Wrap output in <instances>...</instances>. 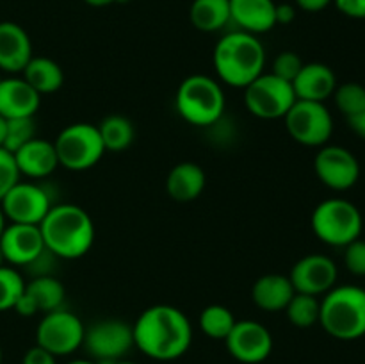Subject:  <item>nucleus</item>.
<instances>
[{"mask_svg":"<svg viewBox=\"0 0 365 364\" xmlns=\"http://www.w3.org/2000/svg\"><path fill=\"white\" fill-rule=\"evenodd\" d=\"M82 346L96 363L123 359L134 346L132 325L116 318L96 321L86 328Z\"/></svg>","mask_w":365,"mask_h":364,"instance_id":"nucleus-11","label":"nucleus"},{"mask_svg":"<svg viewBox=\"0 0 365 364\" xmlns=\"http://www.w3.org/2000/svg\"><path fill=\"white\" fill-rule=\"evenodd\" d=\"M344 264L349 273L356 277H365V241L364 239H355L349 245L344 246Z\"/></svg>","mask_w":365,"mask_h":364,"instance_id":"nucleus-35","label":"nucleus"},{"mask_svg":"<svg viewBox=\"0 0 365 364\" xmlns=\"http://www.w3.org/2000/svg\"><path fill=\"white\" fill-rule=\"evenodd\" d=\"M43 241L57 259H78L95 243V223L88 211L75 203H57L39 223Z\"/></svg>","mask_w":365,"mask_h":364,"instance_id":"nucleus-2","label":"nucleus"},{"mask_svg":"<svg viewBox=\"0 0 365 364\" xmlns=\"http://www.w3.org/2000/svg\"><path fill=\"white\" fill-rule=\"evenodd\" d=\"M212 63L221 82L245 89L264 74L266 49L255 34L245 31L228 32L214 46Z\"/></svg>","mask_w":365,"mask_h":364,"instance_id":"nucleus-3","label":"nucleus"},{"mask_svg":"<svg viewBox=\"0 0 365 364\" xmlns=\"http://www.w3.org/2000/svg\"><path fill=\"white\" fill-rule=\"evenodd\" d=\"M24 79L39 95H50L61 89L64 82V71L59 64L50 57H34L24 68Z\"/></svg>","mask_w":365,"mask_h":364,"instance_id":"nucleus-24","label":"nucleus"},{"mask_svg":"<svg viewBox=\"0 0 365 364\" xmlns=\"http://www.w3.org/2000/svg\"><path fill=\"white\" fill-rule=\"evenodd\" d=\"M68 364H100L96 363V360H86V359H75V360H70Z\"/></svg>","mask_w":365,"mask_h":364,"instance_id":"nucleus-45","label":"nucleus"},{"mask_svg":"<svg viewBox=\"0 0 365 364\" xmlns=\"http://www.w3.org/2000/svg\"><path fill=\"white\" fill-rule=\"evenodd\" d=\"M25 293L31 296L39 313L43 314L61 309L64 298H66V289H64L63 282L53 275L32 277V280L25 284Z\"/></svg>","mask_w":365,"mask_h":364,"instance_id":"nucleus-26","label":"nucleus"},{"mask_svg":"<svg viewBox=\"0 0 365 364\" xmlns=\"http://www.w3.org/2000/svg\"><path fill=\"white\" fill-rule=\"evenodd\" d=\"M287 320L298 328H310L319 323L321 313V300L312 295H303V293H294L291 302L285 307Z\"/></svg>","mask_w":365,"mask_h":364,"instance_id":"nucleus-29","label":"nucleus"},{"mask_svg":"<svg viewBox=\"0 0 365 364\" xmlns=\"http://www.w3.org/2000/svg\"><path fill=\"white\" fill-rule=\"evenodd\" d=\"M331 2L334 0H296V6L307 13H319V11L327 9Z\"/></svg>","mask_w":365,"mask_h":364,"instance_id":"nucleus-40","label":"nucleus"},{"mask_svg":"<svg viewBox=\"0 0 365 364\" xmlns=\"http://www.w3.org/2000/svg\"><path fill=\"white\" fill-rule=\"evenodd\" d=\"M177 113L195 127H210L223 118L227 98L221 82L203 74L189 75L175 96Z\"/></svg>","mask_w":365,"mask_h":364,"instance_id":"nucleus-5","label":"nucleus"},{"mask_svg":"<svg viewBox=\"0 0 365 364\" xmlns=\"http://www.w3.org/2000/svg\"><path fill=\"white\" fill-rule=\"evenodd\" d=\"M348 123L356 136H360V138L365 139V111L355 114V116H349Z\"/></svg>","mask_w":365,"mask_h":364,"instance_id":"nucleus-41","label":"nucleus"},{"mask_svg":"<svg viewBox=\"0 0 365 364\" xmlns=\"http://www.w3.org/2000/svg\"><path fill=\"white\" fill-rule=\"evenodd\" d=\"M0 207L11 223L39 225L48 214L52 200L43 186L18 181L0 200Z\"/></svg>","mask_w":365,"mask_h":364,"instance_id":"nucleus-12","label":"nucleus"},{"mask_svg":"<svg viewBox=\"0 0 365 364\" xmlns=\"http://www.w3.org/2000/svg\"><path fill=\"white\" fill-rule=\"evenodd\" d=\"M59 166L70 171H84L100 163L106 146L100 138L98 127L88 121H78L64 127L53 139Z\"/></svg>","mask_w":365,"mask_h":364,"instance_id":"nucleus-7","label":"nucleus"},{"mask_svg":"<svg viewBox=\"0 0 365 364\" xmlns=\"http://www.w3.org/2000/svg\"><path fill=\"white\" fill-rule=\"evenodd\" d=\"M18 181H20V171L14 163L13 153L7 152L6 148H0V200Z\"/></svg>","mask_w":365,"mask_h":364,"instance_id":"nucleus-34","label":"nucleus"},{"mask_svg":"<svg viewBox=\"0 0 365 364\" xmlns=\"http://www.w3.org/2000/svg\"><path fill=\"white\" fill-rule=\"evenodd\" d=\"M100 364H135V363H132V360L118 359V360H107V363H100Z\"/></svg>","mask_w":365,"mask_h":364,"instance_id":"nucleus-46","label":"nucleus"},{"mask_svg":"<svg viewBox=\"0 0 365 364\" xmlns=\"http://www.w3.org/2000/svg\"><path fill=\"white\" fill-rule=\"evenodd\" d=\"M235 316L228 307L220 305V303H212L207 305L200 314V328L203 334L210 339H217V341H225L228 334L232 332L235 325Z\"/></svg>","mask_w":365,"mask_h":364,"instance_id":"nucleus-28","label":"nucleus"},{"mask_svg":"<svg viewBox=\"0 0 365 364\" xmlns=\"http://www.w3.org/2000/svg\"><path fill=\"white\" fill-rule=\"evenodd\" d=\"M302 57L296 52H291V50H285V52H280L273 61V70L271 74H274L277 77L284 79V81L292 82L296 79V75L299 74V70L303 68Z\"/></svg>","mask_w":365,"mask_h":364,"instance_id":"nucleus-33","label":"nucleus"},{"mask_svg":"<svg viewBox=\"0 0 365 364\" xmlns=\"http://www.w3.org/2000/svg\"><path fill=\"white\" fill-rule=\"evenodd\" d=\"M86 327L71 310L61 309L46 313L36 328V345L48 350L52 355L64 357L77 352L84 343Z\"/></svg>","mask_w":365,"mask_h":364,"instance_id":"nucleus-10","label":"nucleus"},{"mask_svg":"<svg viewBox=\"0 0 365 364\" xmlns=\"http://www.w3.org/2000/svg\"><path fill=\"white\" fill-rule=\"evenodd\" d=\"M334 4L348 18L365 20V0H334Z\"/></svg>","mask_w":365,"mask_h":364,"instance_id":"nucleus-36","label":"nucleus"},{"mask_svg":"<svg viewBox=\"0 0 365 364\" xmlns=\"http://www.w3.org/2000/svg\"><path fill=\"white\" fill-rule=\"evenodd\" d=\"M294 293L289 275L267 273L257 278L253 284L252 300L259 309L278 313V310H285Z\"/></svg>","mask_w":365,"mask_h":364,"instance_id":"nucleus-22","label":"nucleus"},{"mask_svg":"<svg viewBox=\"0 0 365 364\" xmlns=\"http://www.w3.org/2000/svg\"><path fill=\"white\" fill-rule=\"evenodd\" d=\"M284 121L289 136L303 146H324L334 132V118L323 102L296 100Z\"/></svg>","mask_w":365,"mask_h":364,"instance_id":"nucleus-9","label":"nucleus"},{"mask_svg":"<svg viewBox=\"0 0 365 364\" xmlns=\"http://www.w3.org/2000/svg\"><path fill=\"white\" fill-rule=\"evenodd\" d=\"M41 106V95L24 77L0 79V116L6 120L34 116Z\"/></svg>","mask_w":365,"mask_h":364,"instance_id":"nucleus-17","label":"nucleus"},{"mask_svg":"<svg viewBox=\"0 0 365 364\" xmlns=\"http://www.w3.org/2000/svg\"><path fill=\"white\" fill-rule=\"evenodd\" d=\"M337 277V264L323 253H309L302 257L289 273L296 293L312 296L327 295L331 288H335Z\"/></svg>","mask_w":365,"mask_h":364,"instance_id":"nucleus-15","label":"nucleus"},{"mask_svg":"<svg viewBox=\"0 0 365 364\" xmlns=\"http://www.w3.org/2000/svg\"><path fill=\"white\" fill-rule=\"evenodd\" d=\"M335 106L346 118L365 111V88L359 82H344L334 93Z\"/></svg>","mask_w":365,"mask_h":364,"instance_id":"nucleus-32","label":"nucleus"},{"mask_svg":"<svg viewBox=\"0 0 365 364\" xmlns=\"http://www.w3.org/2000/svg\"><path fill=\"white\" fill-rule=\"evenodd\" d=\"M312 231L324 245L346 246L360 238L364 228L359 207L344 198L323 200L310 218Z\"/></svg>","mask_w":365,"mask_h":364,"instance_id":"nucleus-6","label":"nucleus"},{"mask_svg":"<svg viewBox=\"0 0 365 364\" xmlns=\"http://www.w3.org/2000/svg\"><path fill=\"white\" fill-rule=\"evenodd\" d=\"M0 248L6 257V263L27 268L32 261L45 252L46 246L39 225L11 223L0 236Z\"/></svg>","mask_w":365,"mask_h":364,"instance_id":"nucleus-16","label":"nucleus"},{"mask_svg":"<svg viewBox=\"0 0 365 364\" xmlns=\"http://www.w3.org/2000/svg\"><path fill=\"white\" fill-rule=\"evenodd\" d=\"M189 20L202 32L221 31L230 21V0H192Z\"/></svg>","mask_w":365,"mask_h":364,"instance_id":"nucleus-25","label":"nucleus"},{"mask_svg":"<svg viewBox=\"0 0 365 364\" xmlns=\"http://www.w3.org/2000/svg\"><path fill=\"white\" fill-rule=\"evenodd\" d=\"M20 175L29 178H45L59 166L56 146L48 139L34 138L13 153Z\"/></svg>","mask_w":365,"mask_h":364,"instance_id":"nucleus-20","label":"nucleus"},{"mask_svg":"<svg viewBox=\"0 0 365 364\" xmlns=\"http://www.w3.org/2000/svg\"><path fill=\"white\" fill-rule=\"evenodd\" d=\"M225 343L228 353L242 364H260L273 352V335L269 328L255 320L235 321Z\"/></svg>","mask_w":365,"mask_h":364,"instance_id":"nucleus-14","label":"nucleus"},{"mask_svg":"<svg viewBox=\"0 0 365 364\" xmlns=\"http://www.w3.org/2000/svg\"><path fill=\"white\" fill-rule=\"evenodd\" d=\"M4 136H6V118L0 116V148L4 145Z\"/></svg>","mask_w":365,"mask_h":364,"instance_id":"nucleus-43","label":"nucleus"},{"mask_svg":"<svg viewBox=\"0 0 365 364\" xmlns=\"http://www.w3.org/2000/svg\"><path fill=\"white\" fill-rule=\"evenodd\" d=\"M277 25H289L296 18V7L292 4H277Z\"/></svg>","mask_w":365,"mask_h":364,"instance_id":"nucleus-39","label":"nucleus"},{"mask_svg":"<svg viewBox=\"0 0 365 364\" xmlns=\"http://www.w3.org/2000/svg\"><path fill=\"white\" fill-rule=\"evenodd\" d=\"M21 364H57V357L52 355L48 350L36 345L25 352L24 359H21Z\"/></svg>","mask_w":365,"mask_h":364,"instance_id":"nucleus-37","label":"nucleus"},{"mask_svg":"<svg viewBox=\"0 0 365 364\" xmlns=\"http://www.w3.org/2000/svg\"><path fill=\"white\" fill-rule=\"evenodd\" d=\"M319 325L341 341L365 335V289L360 285H335L321 300Z\"/></svg>","mask_w":365,"mask_h":364,"instance_id":"nucleus-4","label":"nucleus"},{"mask_svg":"<svg viewBox=\"0 0 365 364\" xmlns=\"http://www.w3.org/2000/svg\"><path fill=\"white\" fill-rule=\"evenodd\" d=\"M292 88L298 100L324 103L337 89V77L328 64L307 63L292 81Z\"/></svg>","mask_w":365,"mask_h":364,"instance_id":"nucleus-19","label":"nucleus"},{"mask_svg":"<svg viewBox=\"0 0 365 364\" xmlns=\"http://www.w3.org/2000/svg\"><path fill=\"white\" fill-rule=\"evenodd\" d=\"M32 59V43L27 31L14 21H0V70L20 74Z\"/></svg>","mask_w":365,"mask_h":364,"instance_id":"nucleus-18","label":"nucleus"},{"mask_svg":"<svg viewBox=\"0 0 365 364\" xmlns=\"http://www.w3.org/2000/svg\"><path fill=\"white\" fill-rule=\"evenodd\" d=\"M205 171L200 164L185 161L175 164L166 177V191L175 202H192L205 189Z\"/></svg>","mask_w":365,"mask_h":364,"instance_id":"nucleus-23","label":"nucleus"},{"mask_svg":"<svg viewBox=\"0 0 365 364\" xmlns=\"http://www.w3.org/2000/svg\"><path fill=\"white\" fill-rule=\"evenodd\" d=\"M134 346L155 360H175L192 343V325L178 307L157 303L139 314L132 325Z\"/></svg>","mask_w":365,"mask_h":364,"instance_id":"nucleus-1","label":"nucleus"},{"mask_svg":"<svg viewBox=\"0 0 365 364\" xmlns=\"http://www.w3.org/2000/svg\"><path fill=\"white\" fill-rule=\"evenodd\" d=\"M96 127H98L103 146L110 152H121V150L128 148L135 138V128L132 121L121 114L106 116Z\"/></svg>","mask_w":365,"mask_h":364,"instance_id":"nucleus-27","label":"nucleus"},{"mask_svg":"<svg viewBox=\"0 0 365 364\" xmlns=\"http://www.w3.org/2000/svg\"><path fill=\"white\" fill-rule=\"evenodd\" d=\"M25 284L21 273L11 266H0V313L13 309L25 291Z\"/></svg>","mask_w":365,"mask_h":364,"instance_id":"nucleus-31","label":"nucleus"},{"mask_svg":"<svg viewBox=\"0 0 365 364\" xmlns=\"http://www.w3.org/2000/svg\"><path fill=\"white\" fill-rule=\"evenodd\" d=\"M34 138H38V136H36L34 116L6 120V136H4L2 148L14 153L16 150H20L25 143H29Z\"/></svg>","mask_w":365,"mask_h":364,"instance_id":"nucleus-30","label":"nucleus"},{"mask_svg":"<svg viewBox=\"0 0 365 364\" xmlns=\"http://www.w3.org/2000/svg\"><path fill=\"white\" fill-rule=\"evenodd\" d=\"M13 309L16 310L20 316H25V318H31V316H34V314L39 313L38 307H36V303L32 302V298L25 291H24V295L18 298V302L14 303Z\"/></svg>","mask_w":365,"mask_h":364,"instance_id":"nucleus-38","label":"nucleus"},{"mask_svg":"<svg viewBox=\"0 0 365 364\" xmlns=\"http://www.w3.org/2000/svg\"><path fill=\"white\" fill-rule=\"evenodd\" d=\"M273 0H230V21L250 34H264L277 25Z\"/></svg>","mask_w":365,"mask_h":364,"instance_id":"nucleus-21","label":"nucleus"},{"mask_svg":"<svg viewBox=\"0 0 365 364\" xmlns=\"http://www.w3.org/2000/svg\"><path fill=\"white\" fill-rule=\"evenodd\" d=\"M317 178L334 191H346L359 182L360 163L353 152L339 145H324L314 159Z\"/></svg>","mask_w":365,"mask_h":364,"instance_id":"nucleus-13","label":"nucleus"},{"mask_svg":"<svg viewBox=\"0 0 365 364\" xmlns=\"http://www.w3.org/2000/svg\"><path fill=\"white\" fill-rule=\"evenodd\" d=\"M292 82L274 74H260L245 88V106L260 120H278L287 114L296 102Z\"/></svg>","mask_w":365,"mask_h":364,"instance_id":"nucleus-8","label":"nucleus"},{"mask_svg":"<svg viewBox=\"0 0 365 364\" xmlns=\"http://www.w3.org/2000/svg\"><path fill=\"white\" fill-rule=\"evenodd\" d=\"M6 214H4V211H2V207H0V236H2V232H4V228L7 227V223H6Z\"/></svg>","mask_w":365,"mask_h":364,"instance_id":"nucleus-44","label":"nucleus"},{"mask_svg":"<svg viewBox=\"0 0 365 364\" xmlns=\"http://www.w3.org/2000/svg\"><path fill=\"white\" fill-rule=\"evenodd\" d=\"M84 2L91 7H107V6H110V4L127 2V0H84Z\"/></svg>","mask_w":365,"mask_h":364,"instance_id":"nucleus-42","label":"nucleus"},{"mask_svg":"<svg viewBox=\"0 0 365 364\" xmlns=\"http://www.w3.org/2000/svg\"><path fill=\"white\" fill-rule=\"evenodd\" d=\"M0 364H2V346H0Z\"/></svg>","mask_w":365,"mask_h":364,"instance_id":"nucleus-48","label":"nucleus"},{"mask_svg":"<svg viewBox=\"0 0 365 364\" xmlns=\"http://www.w3.org/2000/svg\"><path fill=\"white\" fill-rule=\"evenodd\" d=\"M0 266H6V257H4L2 248H0Z\"/></svg>","mask_w":365,"mask_h":364,"instance_id":"nucleus-47","label":"nucleus"}]
</instances>
